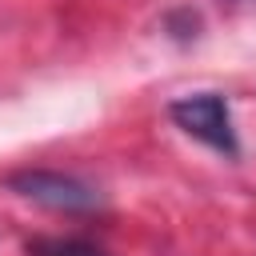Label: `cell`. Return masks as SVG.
<instances>
[{"label": "cell", "mask_w": 256, "mask_h": 256, "mask_svg": "<svg viewBox=\"0 0 256 256\" xmlns=\"http://www.w3.org/2000/svg\"><path fill=\"white\" fill-rule=\"evenodd\" d=\"M168 116L180 132H188L192 140L224 152V156H236L240 144H236V128H232V112H228V100L220 92H196V96H180L168 104Z\"/></svg>", "instance_id": "cell-1"}, {"label": "cell", "mask_w": 256, "mask_h": 256, "mask_svg": "<svg viewBox=\"0 0 256 256\" xmlns=\"http://www.w3.org/2000/svg\"><path fill=\"white\" fill-rule=\"evenodd\" d=\"M8 188L40 208H52V212H92L100 204V192L76 176H64V172H48V168H24V172H12L8 176Z\"/></svg>", "instance_id": "cell-2"}, {"label": "cell", "mask_w": 256, "mask_h": 256, "mask_svg": "<svg viewBox=\"0 0 256 256\" xmlns=\"http://www.w3.org/2000/svg\"><path fill=\"white\" fill-rule=\"evenodd\" d=\"M28 256H104L96 244L76 240V236H36L24 244Z\"/></svg>", "instance_id": "cell-3"}]
</instances>
